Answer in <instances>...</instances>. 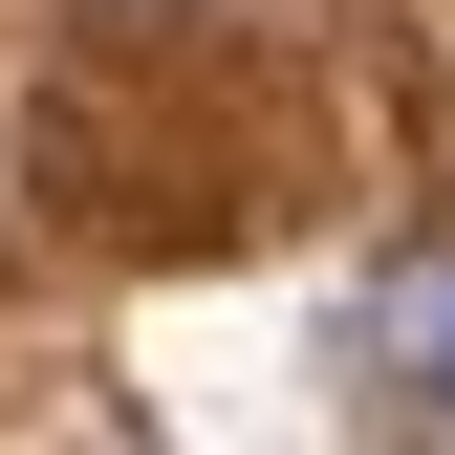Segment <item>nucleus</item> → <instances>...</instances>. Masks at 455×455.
Wrapping results in <instances>:
<instances>
[{
	"instance_id": "1",
	"label": "nucleus",
	"mask_w": 455,
	"mask_h": 455,
	"mask_svg": "<svg viewBox=\"0 0 455 455\" xmlns=\"http://www.w3.org/2000/svg\"><path fill=\"white\" fill-rule=\"evenodd\" d=\"M369 369L412 390V412H455V260H390L369 282Z\"/></svg>"
}]
</instances>
